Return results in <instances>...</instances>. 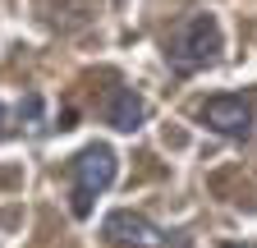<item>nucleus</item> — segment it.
Instances as JSON below:
<instances>
[{"label":"nucleus","instance_id":"obj_1","mask_svg":"<svg viewBox=\"0 0 257 248\" xmlns=\"http://www.w3.org/2000/svg\"><path fill=\"white\" fill-rule=\"evenodd\" d=\"M216 55H220V23L207 10L188 14L175 33H170V42H166V60H170L175 74H198V69L211 65Z\"/></svg>","mask_w":257,"mask_h":248},{"label":"nucleus","instance_id":"obj_2","mask_svg":"<svg viewBox=\"0 0 257 248\" xmlns=\"http://www.w3.org/2000/svg\"><path fill=\"white\" fill-rule=\"evenodd\" d=\"M115 170H119V157H115L106 143L83 147L78 157L69 161V179H74V216H78V221H87V216H92L96 193H106L110 184H115Z\"/></svg>","mask_w":257,"mask_h":248},{"label":"nucleus","instance_id":"obj_3","mask_svg":"<svg viewBox=\"0 0 257 248\" xmlns=\"http://www.w3.org/2000/svg\"><path fill=\"white\" fill-rule=\"evenodd\" d=\"M101 234L115 248H188L184 234H170V230L152 225L147 216H138V211H110L106 225H101Z\"/></svg>","mask_w":257,"mask_h":248},{"label":"nucleus","instance_id":"obj_4","mask_svg":"<svg viewBox=\"0 0 257 248\" xmlns=\"http://www.w3.org/2000/svg\"><path fill=\"white\" fill-rule=\"evenodd\" d=\"M198 115H202L207 129H216L225 138H248L252 134V101L248 97H211V101H202Z\"/></svg>","mask_w":257,"mask_h":248},{"label":"nucleus","instance_id":"obj_5","mask_svg":"<svg viewBox=\"0 0 257 248\" xmlns=\"http://www.w3.org/2000/svg\"><path fill=\"white\" fill-rule=\"evenodd\" d=\"M143 119H147L143 97H138L134 87H115L110 101H106V124L119 129V134H134V129H143Z\"/></svg>","mask_w":257,"mask_h":248},{"label":"nucleus","instance_id":"obj_6","mask_svg":"<svg viewBox=\"0 0 257 248\" xmlns=\"http://www.w3.org/2000/svg\"><path fill=\"white\" fill-rule=\"evenodd\" d=\"M0 134H5V106H0Z\"/></svg>","mask_w":257,"mask_h":248},{"label":"nucleus","instance_id":"obj_7","mask_svg":"<svg viewBox=\"0 0 257 248\" xmlns=\"http://www.w3.org/2000/svg\"><path fill=\"white\" fill-rule=\"evenodd\" d=\"M225 248H252V243H225Z\"/></svg>","mask_w":257,"mask_h":248}]
</instances>
